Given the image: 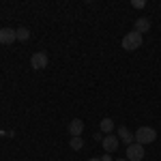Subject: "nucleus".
I'll list each match as a JSON object with an SVG mask.
<instances>
[{
  "label": "nucleus",
  "mask_w": 161,
  "mask_h": 161,
  "mask_svg": "<svg viewBox=\"0 0 161 161\" xmlns=\"http://www.w3.org/2000/svg\"><path fill=\"white\" fill-rule=\"evenodd\" d=\"M133 137H136V144H153L155 140H157V131L153 129V127H140L136 133H133Z\"/></svg>",
  "instance_id": "nucleus-1"
},
{
  "label": "nucleus",
  "mask_w": 161,
  "mask_h": 161,
  "mask_svg": "<svg viewBox=\"0 0 161 161\" xmlns=\"http://www.w3.org/2000/svg\"><path fill=\"white\" fill-rule=\"evenodd\" d=\"M142 35L140 32H136V30H131L129 35H125V39H123V47L127 52H133V50H137L140 45H142Z\"/></svg>",
  "instance_id": "nucleus-2"
},
{
  "label": "nucleus",
  "mask_w": 161,
  "mask_h": 161,
  "mask_svg": "<svg viewBox=\"0 0 161 161\" xmlns=\"http://www.w3.org/2000/svg\"><path fill=\"white\" fill-rule=\"evenodd\" d=\"M30 67H32L35 71H43V69L47 67V54H45V52H35V54L30 56Z\"/></svg>",
  "instance_id": "nucleus-3"
},
{
  "label": "nucleus",
  "mask_w": 161,
  "mask_h": 161,
  "mask_svg": "<svg viewBox=\"0 0 161 161\" xmlns=\"http://www.w3.org/2000/svg\"><path fill=\"white\" fill-rule=\"evenodd\" d=\"M127 159L129 161H142L144 159V146H142V144H131V146H127Z\"/></svg>",
  "instance_id": "nucleus-4"
},
{
  "label": "nucleus",
  "mask_w": 161,
  "mask_h": 161,
  "mask_svg": "<svg viewBox=\"0 0 161 161\" xmlns=\"http://www.w3.org/2000/svg\"><path fill=\"white\" fill-rule=\"evenodd\" d=\"M13 41H17V30H13V28H0V43L2 45H11Z\"/></svg>",
  "instance_id": "nucleus-5"
},
{
  "label": "nucleus",
  "mask_w": 161,
  "mask_h": 161,
  "mask_svg": "<svg viewBox=\"0 0 161 161\" xmlns=\"http://www.w3.org/2000/svg\"><path fill=\"white\" fill-rule=\"evenodd\" d=\"M118 142H120V140H118V136H103V140H101V144H103V150H105V153H114V150L118 148Z\"/></svg>",
  "instance_id": "nucleus-6"
},
{
  "label": "nucleus",
  "mask_w": 161,
  "mask_h": 161,
  "mask_svg": "<svg viewBox=\"0 0 161 161\" xmlns=\"http://www.w3.org/2000/svg\"><path fill=\"white\" fill-rule=\"evenodd\" d=\"M82 131H84V120L73 118V120L69 123V133H71V137H80V136H82Z\"/></svg>",
  "instance_id": "nucleus-7"
},
{
  "label": "nucleus",
  "mask_w": 161,
  "mask_h": 161,
  "mask_svg": "<svg viewBox=\"0 0 161 161\" xmlns=\"http://www.w3.org/2000/svg\"><path fill=\"white\" fill-rule=\"evenodd\" d=\"M118 140H120V142H125L127 146H131L136 137H133V133H131L127 127H118Z\"/></svg>",
  "instance_id": "nucleus-8"
},
{
  "label": "nucleus",
  "mask_w": 161,
  "mask_h": 161,
  "mask_svg": "<svg viewBox=\"0 0 161 161\" xmlns=\"http://www.w3.org/2000/svg\"><path fill=\"white\" fill-rule=\"evenodd\" d=\"M148 30H150V19H146V17H137L136 19V32L144 35V32H148Z\"/></svg>",
  "instance_id": "nucleus-9"
},
{
  "label": "nucleus",
  "mask_w": 161,
  "mask_h": 161,
  "mask_svg": "<svg viewBox=\"0 0 161 161\" xmlns=\"http://www.w3.org/2000/svg\"><path fill=\"white\" fill-rule=\"evenodd\" d=\"M112 131H114V120H112V118H103V120H101V133L110 136Z\"/></svg>",
  "instance_id": "nucleus-10"
},
{
  "label": "nucleus",
  "mask_w": 161,
  "mask_h": 161,
  "mask_svg": "<svg viewBox=\"0 0 161 161\" xmlns=\"http://www.w3.org/2000/svg\"><path fill=\"white\" fill-rule=\"evenodd\" d=\"M69 146L73 150H80L84 146V140H82V137H71V140H69Z\"/></svg>",
  "instance_id": "nucleus-11"
},
{
  "label": "nucleus",
  "mask_w": 161,
  "mask_h": 161,
  "mask_svg": "<svg viewBox=\"0 0 161 161\" xmlns=\"http://www.w3.org/2000/svg\"><path fill=\"white\" fill-rule=\"evenodd\" d=\"M30 39V30L28 28H19L17 30V41H28Z\"/></svg>",
  "instance_id": "nucleus-12"
},
{
  "label": "nucleus",
  "mask_w": 161,
  "mask_h": 161,
  "mask_svg": "<svg viewBox=\"0 0 161 161\" xmlns=\"http://www.w3.org/2000/svg\"><path fill=\"white\" fill-rule=\"evenodd\" d=\"M131 4H133L136 9H144V7H146V0H133Z\"/></svg>",
  "instance_id": "nucleus-13"
},
{
  "label": "nucleus",
  "mask_w": 161,
  "mask_h": 161,
  "mask_svg": "<svg viewBox=\"0 0 161 161\" xmlns=\"http://www.w3.org/2000/svg\"><path fill=\"white\" fill-rule=\"evenodd\" d=\"M101 161H112V157H110V153H108V155H103V157H101Z\"/></svg>",
  "instance_id": "nucleus-14"
},
{
  "label": "nucleus",
  "mask_w": 161,
  "mask_h": 161,
  "mask_svg": "<svg viewBox=\"0 0 161 161\" xmlns=\"http://www.w3.org/2000/svg\"><path fill=\"white\" fill-rule=\"evenodd\" d=\"M88 161H101V159H95V157H92V159H88Z\"/></svg>",
  "instance_id": "nucleus-15"
},
{
  "label": "nucleus",
  "mask_w": 161,
  "mask_h": 161,
  "mask_svg": "<svg viewBox=\"0 0 161 161\" xmlns=\"http://www.w3.org/2000/svg\"><path fill=\"white\" fill-rule=\"evenodd\" d=\"M116 161H129V159H127V157H125V159H116Z\"/></svg>",
  "instance_id": "nucleus-16"
}]
</instances>
